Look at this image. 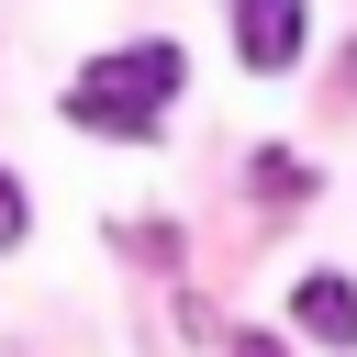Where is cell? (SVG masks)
<instances>
[{
    "label": "cell",
    "instance_id": "4",
    "mask_svg": "<svg viewBox=\"0 0 357 357\" xmlns=\"http://www.w3.org/2000/svg\"><path fill=\"white\" fill-rule=\"evenodd\" d=\"M257 190H268V201L290 212V201H312V167H301V156L279 145V156H257Z\"/></svg>",
    "mask_w": 357,
    "mask_h": 357
},
{
    "label": "cell",
    "instance_id": "5",
    "mask_svg": "<svg viewBox=\"0 0 357 357\" xmlns=\"http://www.w3.org/2000/svg\"><path fill=\"white\" fill-rule=\"evenodd\" d=\"M0 245H22V190L0 178Z\"/></svg>",
    "mask_w": 357,
    "mask_h": 357
},
{
    "label": "cell",
    "instance_id": "1",
    "mask_svg": "<svg viewBox=\"0 0 357 357\" xmlns=\"http://www.w3.org/2000/svg\"><path fill=\"white\" fill-rule=\"evenodd\" d=\"M178 89H190V56H178V45H123V56H89V67H78L67 123H78V134H156Z\"/></svg>",
    "mask_w": 357,
    "mask_h": 357
},
{
    "label": "cell",
    "instance_id": "3",
    "mask_svg": "<svg viewBox=\"0 0 357 357\" xmlns=\"http://www.w3.org/2000/svg\"><path fill=\"white\" fill-rule=\"evenodd\" d=\"M290 312H301V335H324V346H357V290H346L335 268H312V279L290 290Z\"/></svg>",
    "mask_w": 357,
    "mask_h": 357
},
{
    "label": "cell",
    "instance_id": "2",
    "mask_svg": "<svg viewBox=\"0 0 357 357\" xmlns=\"http://www.w3.org/2000/svg\"><path fill=\"white\" fill-rule=\"evenodd\" d=\"M234 56H245L257 78H279V67L301 56V0H234Z\"/></svg>",
    "mask_w": 357,
    "mask_h": 357
}]
</instances>
